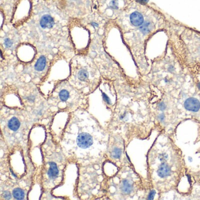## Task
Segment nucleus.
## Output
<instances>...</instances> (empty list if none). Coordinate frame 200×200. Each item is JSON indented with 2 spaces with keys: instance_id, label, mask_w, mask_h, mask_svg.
<instances>
[{
  "instance_id": "nucleus-1",
  "label": "nucleus",
  "mask_w": 200,
  "mask_h": 200,
  "mask_svg": "<svg viewBox=\"0 0 200 200\" xmlns=\"http://www.w3.org/2000/svg\"><path fill=\"white\" fill-rule=\"evenodd\" d=\"M77 143L78 145L82 148H88L93 143L92 137L88 133H81L77 138Z\"/></svg>"
},
{
  "instance_id": "nucleus-2",
  "label": "nucleus",
  "mask_w": 200,
  "mask_h": 200,
  "mask_svg": "<svg viewBox=\"0 0 200 200\" xmlns=\"http://www.w3.org/2000/svg\"><path fill=\"white\" fill-rule=\"evenodd\" d=\"M185 108L191 112H198L200 109V102L195 98H191L185 100L184 103Z\"/></svg>"
},
{
  "instance_id": "nucleus-3",
  "label": "nucleus",
  "mask_w": 200,
  "mask_h": 200,
  "mask_svg": "<svg viewBox=\"0 0 200 200\" xmlns=\"http://www.w3.org/2000/svg\"><path fill=\"white\" fill-rule=\"evenodd\" d=\"M130 21L134 27H140L144 23V17L138 11H134L130 15Z\"/></svg>"
},
{
  "instance_id": "nucleus-4",
  "label": "nucleus",
  "mask_w": 200,
  "mask_h": 200,
  "mask_svg": "<svg viewBox=\"0 0 200 200\" xmlns=\"http://www.w3.org/2000/svg\"><path fill=\"white\" fill-rule=\"evenodd\" d=\"M55 22L54 18L49 15L46 14L43 15L40 20V25L42 28H52Z\"/></svg>"
},
{
  "instance_id": "nucleus-5",
  "label": "nucleus",
  "mask_w": 200,
  "mask_h": 200,
  "mask_svg": "<svg viewBox=\"0 0 200 200\" xmlns=\"http://www.w3.org/2000/svg\"><path fill=\"white\" fill-rule=\"evenodd\" d=\"M171 173L170 167L167 164H161L157 170L158 175L161 178H164L169 176Z\"/></svg>"
},
{
  "instance_id": "nucleus-6",
  "label": "nucleus",
  "mask_w": 200,
  "mask_h": 200,
  "mask_svg": "<svg viewBox=\"0 0 200 200\" xmlns=\"http://www.w3.org/2000/svg\"><path fill=\"white\" fill-rule=\"evenodd\" d=\"M49 169L48 171V175L51 179H55L57 177L59 174V170L57 165L54 162H49Z\"/></svg>"
},
{
  "instance_id": "nucleus-7",
  "label": "nucleus",
  "mask_w": 200,
  "mask_h": 200,
  "mask_svg": "<svg viewBox=\"0 0 200 200\" xmlns=\"http://www.w3.org/2000/svg\"><path fill=\"white\" fill-rule=\"evenodd\" d=\"M153 23L150 21H147L143 23L142 25L140 26V30L143 33L147 34L150 32L153 29Z\"/></svg>"
},
{
  "instance_id": "nucleus-8",
  "label": "nucleus",
  "mask_w": 200,
  "mask_h": 200,
  "mask_svg": "<svg viewBox=\"0 0 200 200\" xmlns=\"http://www.w3.org/2000/svg\"><path fill=\"white\" fill-rule=\"evenodd\" d=\"M8 127L13 131H17L20 127V122L17 117H13L8 122Z\"/></svg>"
},
{
  "instance_id": "nucleus-9",
  "label": "nucleus",
  "mask_w": 200,
  "mask_h": 200,
  "mask_svg": "<svg viewBox=\"0 0 200 200\" xmlns=\"http://www.w3.org/2000/svg\"><path fill=\"white\" fill-rule=\"evenodd\" d=\"M46 66V58L44 56H41L35 65V69L37 71H42Z\"/></svg>"
},
{
  "instance_id": "nucleus-10",
  "label": "nucleus",
  "mask_w": 200,
  "mask_h": 200,
  "mask_svg": "<svg viewBox=\"0 0 200 200\" xmlns=\"http://www.w3.org/2000/svg\"><path fill=\"white\" fill-rule=\"evenodd\" d=\"M122 190L125 194H129L132 190V185L128 180H124L122 182Z\"/></svg>"
},
{
  "instance_id": "nucleus-11",
  "label": "nucleus",
  "mask_w": 200,
  "mask_h": 200,
  "mask_svg": "<svg viewBox=\"0 0 200 200\" xmlns=\"http://www.w3.org/2000/svg\"><path fill=\"white\" fill-rule=\"evenodd\" d=\"M13 194L14 197L17 199H23L25 197L24 191L19 188H17L13 190Z\"/></svg>"
},
{
  "instance_id": "nucleus-12",
  "label": "nucleus",
  "mask_w": 200,
  "mask_h": 200,
  "mask_svg": "<svg viewBox=\"0 0 200 200\" xmlns=\"http://www.w3.org/2000/svg\"><path fill=\"white\" fill-rule=\"evenodd\" d=\"M78 78L81 81H85L88 78V72L85 69H81L78 73Z\"/></svg>"
},
{
  "instance_id": "nucleus-13",
  "label": "nucleus",
  "mask_w": 200,
  "mask_h": 200,
  "mask_svg": "<svg viewBox=\"0 0 200 200\" xmlns=\"http://www.w3.org/2000/svg\"><path fill=\"white\" fill-rule=\"evenodd\" d=\"M59 96H60V98L62 101L65 102L69 97V93L66 90H62L60 92Z\"/></svg>"
},
{
  "instance_id": "nucleus-14",
  "label": "nucleus",
  "mask_w": 200,
  "mask_h": 200,
  "mask_svg": "<svg viewBox=\"0 0 200 200\" xmlns=\"http://www.w3.org/2000/svg\"><path fill=\"white\" fill-rule=\"evenodd\" d=\"M122 155V151L119 148H115L112 152V156L114 159H119Z\"/></svg>"
},
{
  "instance_id": "nucleus-15",
  "label": "nucleus",
  "mask_w": 200,
  "mask_h": 200,
  "mask_svg": "<svg viewBox=\"0 0 200 200\" xmlns=\"http://www.w3.org/2000/svg\"><path fill=\"white\" fill-rule=\"evenodd\" d=\"M110 6L112 8L114 9L118 8V2H117V0H112V1L110 3Z\"/></svg>"
},
{
  "instance_id": "nucleus-16",
  "label": "nucleus",
  "mask_w": 200,
  "mask_h": 200,
  "mask_svg": "<svg viewBox=\"0 0 200 200\" xmlns=\"http://www.w3.org/2000/svg\"><path fill=\"white\" fill-rule=\"evenodd\" d=\"M4 45L7 48H10V47L13 45V42L9 38H7L4 41Z\"/></svg>"
},
{
  "instance_id": "nucleus-17",
  "label": "nucleus",
  "mask_w": 200,
  "mask_h": 200,
  "mask_svg": "<svg viewBox=\"0 0 200 200\" xmlns=\"http://www.w3.org/2000/svg\"><path fill=\"white\" fill-rule=\"evenodd\" d=\"M102 96H103V98L104 99V100L108 104H110L111 103V100L110 99V98L106 95V94L104 93H102Z\"/></svg>"
},
{
  "instance_id": "nucleus-18",
  "label": "nucleus",
  "mask_w": 200,
  "mask_h": 200,
  "mask_svg": "<svg viewBox=\"0 0 200 200\" xmlns=\"http://www.w3.org/2000/svg\"><path fill=\"white\" fill-rule=\"evenodd\" d=\"M3 197L6 199H10L11 198V194L8 191H4L3 194Z\"/></svg>"
},
{
  "instance_id": "nucleus-19",
  "label": "nucleus",
  "mask_w": 200,
  "mask_h": 200,
  "mask_svg": "<svg viewBox=\"0 0 200 200\" xmlns=\"http://www.w3.org/2000/svg\"><path fill=\"white\" fill-rule=\"evenodd\" d=\"M156 194V191L155 190H151L150 193L148 194V199H153L155 197V195Z\"/></svg>"
},
{
  "instance_id": "nucleus-20",
  "label": "nucleus",
  "mask_w": 200,
  "mask_h": 200,
  "mask_svg": "<svg viewBox=\"0 0 200 200\" xmlns=\"http://www.w3.org/2000/svg\"><path fill=\"white\" fill-rule=\"evenodd\" d=\"M158 106H159V108L160 110H164V109H166V104L164 103V102H161V103H160L159 104Z\"/></svg>"
},
{
  "instance_id": "nucleus-21",
  "label": "nucleus",
  "mask_w": 200,
  "mask_h": 200,
  "mask_svg": "<svg viewBox=\"0 0 200 200\" xmlns=\"http://www.w3.org/2000/svg\"><path fill=\"white\" fill-rule=\"evenodd\" d=\"M167 157H168V156H167L166 154H165V153L161 154V155H160V156H159L160 160L161 161H165V160L167 159Z\"/></svg>"
},
{
  "instance_id": "nucleus-22",
  "label": "nucleus",
  "mask_w": 200,
  "mask_h": 200,
  "mask_svg": "<svg viewBox=\"0 0 200 200\" xmlns=\"http://www.w3.org/2000/svg\"><path fill=\"white\" fill-rule=\"evenodd\" d=\"M28 100L29 101V102H33L35 100V98L33 96H30V97H28Z\"/></svg>"
},
{
  "instance_id": "nucleus-23",
  "label": "nucleus",
  "mask_w": 200,
  "mask_h": 200,
  "mask_svg": "<svg viewBox=\"0 0 200 200\" xmlns=\"http://www.w3.org/2000/svg\"><path fill=\"white\" fill-rule=\"evenodd\" d=\"M91 25L93 27H98V24L96 22H92L91 23Z\"/></svg>"
},
{
  "instance_id": "nucleus-24",
  "label": "nucleus",
  "mask_w": 200,
  "mask_h": 200,
  "mask_svg": "<svg viewBox=\"0 0 200 200\" xmlns=\"http://www.w3.org/2000/svg\"><path fill=\"white\" fill-rule=\"evenodd\" d=\"M174 69V67L172 66H170V67L169 68V70H170V72L173 71V70Z\"/></svg>"
},
{
  "instance_id": "nucleus-25",
  "label": "nucleus",
  "mask_w": 200,
  "mask_h": 200,
  "mask_svg": "<svg viewBox=\"0 0 200 200\" xmlns=\"http://www.w3.org/2000/svg\"><path fill=\"white\" fill-rule=\"evenodd\" d=\"M198 89H199V90H200V82L198 84Z\"/></svg>"
}]
</instances>
